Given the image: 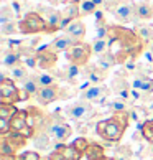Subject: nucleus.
I'll return each instance as SVG.
<instances>
[{"instance_id":"f257e3e1","label":"nucleus","mask_w":153,"mask_h":160,"mask_svg":"<svg viewBox=\"0 0 153 160\" xmlns=\"http://www.w3.org/2000/svg\"><path fill=\"white\" fill-rule=\"evenodd\" d=\"M109 43H110V53L115 58L117 64H125L128 60H137L145 51V43L135 30L122 25H109Z\"/></svg>"},{"instance_id":"f03ea898","label":"nucleus","mask_w":153,"mask_h":160,"mask_svg":"<svg viewBox=\"0 0 153 160\" xmlns=\"http://www.w3.org/2000/svg\"><path fill=\"white\" fill-rule=\"evenodd\" d=\"M130 124V114L122 112V114H112L109 119L99 121L96 124V130L99 137L104 139L105 142H119L125 130Z\"/></svg>"},{"instance_id":"7ed1b4c3","label":"nucleus","mask_w":153,"mask_h":160,"mask_svg":"<svg viewBox=\"0 0 153 160\" xmlns=\"http://www.w3.org/2000/svg\"><path fill=\"white\" fill-rule=\"evenodd\" d=\"M105 8H107L110 13L114 15V18L119 23H122V25L130 23L133 18H137V15H135V3L128 2V0H107Z\"/></svg>"},{"instance_id":"20e7f679","label":"nucleus","mask_w":153,"mask_h":160,"mask_svg":"<svg viewBox=\"0 0 153 160\" xmlns=\"http://www.w3.org/2000/svg\"><path fill=\"white\" fill-rule=\"evenodd\" d=\"M20 33L23 35H40L48 33V23L38 12H28L20 20Z\"/></svg>"},{"instance_id":"39448f33","label":"nucleus","mask_w":153,"mask_h":160,"mask_svg":"<svg viewBox=\"0 0 153 160\" xmlns=\"http://www.w3.org/2000/svg\"><path fill=\"white\" fill-rule=\"evenodd\" d=\"M28 139L22 134L8 132L7 135L0 137V155H18V150H22L26 145Z\"/></svg>"},{"instance_id":"423d86ee","label":"nucleus","mask_w":153,"mask_h":160,"mask_svg":"<svg viewBox=\"0 0 153 160\" xmlns=\"http://www.w3.org/2000/svg\"><path fill=\"white\" fill-rule=\"evenodd\" d=\"M92 56V45L86 43V41H79L73 48L66 51V60L69 64H76V66H86Z\"/></svg>"},{"instance_id":"0eeeda50","label":"nucleus","mask_w":153,"mask_h":160,"mask_svg":"<svg viewBox=\"0 0 153 160\" xmlns=\"http://www.w3.org/2000/svg\"><path fill=\"white\" fill-rule=\"evenodd\" d=\"M10 130L25 135L26 139H31L35 135V127L31 126L30 112L25 109H18V112L13 116V119L10 121Z\"/></svg>"},{"instance_id":"6e6552de","label":"nucleus","mask_w":153,"mask_h":160,"mask_svg":"<svg viewBox=\"0 0 153 160\" xmlns=\"http://www.w3.org/2000/svg\"><path fill=\"white\" fill-rule=\"evenodd\" d=\"M22 91L17 88V82L12 81L10 78L0 79V102L2 104H17L22 101Z\"/></svg>"},{"instance_id":"1a4fd4ad","label":"nucleus","mask_w":153,"mask_h":160,"mask_svg":"<svg viewBox=\"0 0 153 160\" xmlns=\"http://www.w3.org/2000/svg\"><path fill=\"white\" fill-rule=\"evenodd\" d=\"M36 53V64H38V68L40 69H43V71H50L56 66V63H58V53H55L51 48H50V45H45V46H40L38 50H35Z\"/></svg>"},{"instance_id":"9d476101","label":"nucleus","mask_w":153,"mask_h":160,"mask_svg":"<svg viewBox=\"0 0 153 160\" xmlns=\"http://www.w3.org/2000/svg\"><path fill=\"white\" fill-rule=\"evenodd\" d=\"M82 157H84V153H81L74 145L60 144V145H56V149L53 150L48 157H46V160H81Z\"/></svg>"},{"instance_id":"9b49d317","label":"nucleus","mask_w":153,"mask_h":160,"mask_svg":"<svg viewBox=\"0 0 153 160\" xmlns=\"http://www.w3.org/2000/svg\"><path fill=\"white\" fill-rule=\"evenodd\" d=\"M38 13L45 18V22L48 23V33H56L61 30V20H63V13L60 10L53 8V7H40Z\"/></svg>"},{"instance_id":"f8f14e48","label":"nucleus","mask_w":153,"mask_h":160,"mask_svg":"<svg viewBox=\"0 0 153 160\" xmlns=\"http://www.w3.org/2000/svg\"><path fill=\"white\" fill-rule=\"evenodd\" d=\"M46 134L50 135V139L53 142H56L60 145V144H64L73 135V129L66 126L64 122H53L46 127Z\"/></svg>"},{"instance_id":"ddd939ff","label":"nucleus","mask_w":153,"mask_h":160,"mask_svg":"<svg viewBox=\"0 0 153 160\" xmlns=\"http://www.w3.org/2000/svg\"><path fill=\"white\" fill-rule=\"evenodd\" d=\"M61 88L58 84H53V86H46V88H41V89L38 91V94L35 96V99H36V102L41 104V106H48L51 102H55V101L61 99Z\"/></svg>"},{"instance_id":"4468645a","label":"nucleus","mask_w":153,"mask_h":160,"mask_svg":"<svg viewBox=\"0 0 153 160\" xmlns=\"http://www.w3.org/2000/svg\"><path fill=\"white\" fill-rule=\"evenodd\" d=\"M109 94V89L102 84H91L87 88L86 91H82V99L86 101V102H101L107 98Z\"/></svg>"},{"instance_id":"2eb2a0df","label":"nucleus","mask_w":153,"mask_h":160,"mask_svg":"<svg viewBox=\"0 0 153 160\" xmlns=\"http://www.w3.org/2000/svg\"><path fill=\"white\" fill-rule=\"evenodd\" d=\"M68 116L71 117L74 121H81V119H87V117L94 116V109L91 102H86V101H82V102H78L71 106V108L68 109Z\"/></svg>"},{"instance_id":"dca6fc26","label":"nucleus","mask_w":153,"mask_h":160,"mask_svg":"<svg viewBox=\"0 0 153 160\" xmlns=\"http://www.w3.org/2000/svg\"><path fill=\"white\" fill-rule=\"evenodd\" d=\"M76 43H78V41H76L74 38H71L68 33H64V35H60L58 38H55L53 43H50V48L60 55V53H66L69 48H73Z\"/></svg>"},{"instance_id":"f3484780","label":"nucleus","mask_w":153,"mask_h":160,"mask_svg":"<svg viewBox=\"0 0 153 160\" xmlns=\"http://www.w3.org/2000/svg\"><path fill=\"white\" fill-rule=\"evenodd\" d=\"M112 89L115 91L117 98L120 99H130V94H132V86L125 78H115L112 81Z\"/></svg>"},{"instance_id":"a211bd4d","label":"nucleus","mask_w":153,"mask_h":160,"mask_svg":"<svg viewBox=\"0 0 153 160\" xmlns=\"http://www.w3.org/2000/svg\"><path fill=\"white\" fill-rule=\"evenodd\" d=\"M64 33H68L69 37L74 38L78 43H79V41H84V37H86V25L78 18V20H74V22L69 23L68 28L64 30Z\"/></svg>"},{"instance_id":"6ab92c4d","label":"nucleus","mask_w":153,"mask_h":160,"mask_svg":"<svg viewBox=\"0 0 153 160\" xmlns=\"http://www.w3.org/2000/svg\"><path fill=\"white\" fill-rule=\"evenodd\" d=\"M86 78H87V81H89L91 84H101V82L107 78V71L102 69V68H99L97 64H94V66H87Z\"/></svg>"},{"instance_id":"aec40b11","label":"nucleus","mask_w":153,"mask_h":160,"mask_svg":"<svg viewBox=\"0 0 153 160\" xmlns=\"http://www.w3.org/2000/svg\"><path fill=\"white\" fill-rule=\"evenodd\" d=\"M135 15L138 20H151L153 18V3L146 2H138L135 3Z\"/></svg>"},{"instance_id":"412c9836","label":"nucleus","mask_w":153,"mask_h":160,"mask_svg":"<svg viewBox=\"0 0 153 160\" xmlns=\"http://www.w3.org/2000/svg\"><path fill=\"white\" fill-rule=\"evenodd\" d=\"M40 89L41 88H40L36 76H30V78L23 82V99H30L33 96H36Z\"/></svg>"},{"instance_id":"4be33fe9","label":"nucleus","mask_w":153,"mask_h":160,"mask_svg":"<svg viewBox=\"0 0 153 160\" xmlns=\"http://www.w3.org/2000/svg\"><path fill=\"white\" fill-rule=\"evenodd\" d=\"M84 158L86 160H104L105 158V150L101 144H96V142H91L87 150L84 152Z\"/></svg>"},{"instance_id":"5701e85b","label":"nucleus","mask_w":153,"mask_h":160,"mask_svg":"<svg viewBox=\"0 0 153 160\" xmlns=\"http://www.w3.org/2000/svg\"><path fill=\"white\" fill-rule=\"evenodd\" d=\"M8 78L12 81H15V82H25L28 78H30V76H28V68L23 63L17 64V66H13L10 69V76H8Z\"/></svg>"},{"instance_id":"b1692460","label":"nucleus","mask_w":153,"mask_h":160,"mask_svg":"<svg viewBox=\"0 0 153 160\" xmlns=\"http://www.w3.org/2000/svg\"><path fill=\"white\" fill-rule=\"evenodd\" d=\"M20 63H22L20 51H15V50H8L2 58V64L8 69H12L13 66H17V64H20Z\"/></svg>"},{"instance_id":"393cba45","label":"nucleus","mask_w":153,"mask_h":160,"mask_svg":"<svg viewBox=\"0 0 153 160\" xmlns=\"http://www.w3.org/2000/svg\"><path fill=\"white\" fill-rule=\"evenodd\" d=\"M81 66H76V64H69V66L64 69V79L71 84H79L81 81Z\"/></svg>"},{"instance_id":"a878e982","label":"nucleus","mask_w":153,"mask_h":160,"mask_svg":"<svg viewBox=\"0 0 153 160\" xmlns=\"http://www.w3.org/2000/svg\"><path fill=\"white\" fill-rule=\"evenodd\" d=\"M135 33L138 35L145 45L153 43V25H138L135 28Z\"/></svg>"},{"instance_id":"bb28decb","label":"nucleus","mask_w":153,"mask_h":160,"mask_svg":"<svg viewBox=\"0 0 153 160\" xmlns=\"http://www.w3.org/2000/svg\"><path fill=\"white\" fill-rule=\"evenodd\" d=\"M110 50V43H109V38H101V40H94L92 43V55L96 56H102L105 53H109Z\"/></svg>"},{"instance_id":"cd10ccee","label":"nucleus","mask_w":153,"mask_h":160,"mask_svg":"<svg viewBox=\"0 0 153 160\" xmlns=\"http://www.w3.org/2000/svg\"><path fill=\"white\" fill-rule=\"evenodd\" d=\"M17 112H18V109L15 104H0V121L10 122Z\"/></svg>"},{"instance_id":"c85d7f7f","label":"nucleus","mask_w":153,"mask_h":160,"mask_svg":"<svg viewBox=\"0 0 153 160\" xmlns=\"http://www.w3.org/2000/svg\"><path fill=\"white\" fill-rule=\"evenodd\" d=\"M0 33H2L3 37H10V35L20 33V22L12 20V22H7V23H3V25H0Z\"/></svg>"},{"instance_id":"c756f323","label":"nucleus","mask_w":153,"mask_h":160,"mask_svg":"<svg viewBox=\"0 0 153 160\" xmlns=\"http://www.w3.org/2000/svg\"><path fill=\"white\" fill-rule=\"evenodd\" d=\"M114 64H117V61H115V58L112 56V53H110V51L105 53V55H102V56H99V60H97V66L105 69V71H109Z\"/></svg>"},{"instance_id":"7c9ffc66","label":"nucleus","mask_w":153,"mask_h":160,"mask_svg":"<svg viewBox=\"0 0 153 160\" xmlns=\"http://www.w3.org/2000/svg\"><path fill=\"white\" fill-rule=\"evenodd\" d=\"M12 20H17L15 10L12 8V5H3L2 10H0V25H3L7 22H12Z\"/></svg>"},{"instance_id":"2f4dec72","label":"nucleus","mask_w":153,"mask_h":160,"mask_svg":"<svg viewBox=\"0 0 153 160\" xmlns=\"http://www.w3.org/2000/svg\"><path fill=\"white\" fill-rule=\"evenodd\" d=\"M140 130H142V137L151 145L153 144V119L145 121L142 126H140Z\"/></svg>"},{"instance_id":"473e14b6","label":"nucleus","mask_w":153,"mask_h":160,"mask_svg":"<svg viewBox=\"0 0 153 160\" xmlns=\"http://www.w3.org/2000/svg\"><path fill=\"white\" fill-rule=\"evenodd\" d=\"M79 7H81V17H84V15H94L99 10V7L92 2V0H82Z\"/></svg>"},{"instance_id":"72a5a7b5","label":"nucleus","mask_w":153,"mask_h":160,"mask_svg":"<svg viewBox=\"0 0 153 160\" xmlns=\"http://www.w3.org/2000/svg\"><path fill=\"white\" fill-rule=\"evenodd\" d=\"M110 109L114 111V114H122V112H127V101L117 98L110 102Z\"/></svg>"},{"instance_id":"f704fd0d","label":"nucleus","mask_w":153,"mask_h":160,"mask_svg":"<svg viewBox=\"0 0 153 160\" xmlns=\"http://www.w3.org/2000/svg\"><path fill=\"white\" fill-rule=\"evenodd\" d=\"M36 79H38V82H40V88H46V86L56 84V78H55L53 74H50V73L40 74V76H36Z\"/></svg>"},{"instance_id":"c9c22d12","label":"nucleus","mask_w":153,"mask_h":160,"mask_svg":"<svg viewBox=\"0 0 153 160\" xmlns=\"http://www.w3.org/2000/svg\"><path fill=\"white\" fill-rule=\"evenodd\" d=\"M51 139H50V135L48 134H41L40 137L35 139V145L38 147L40 150H45V149H50V144H51Z\"/></svg>"},{"instance_id":"e433bc0d","label":"nucleus","mask_w":153,"mask_h":160,"mask_svg":"<svg viewBox=\"0 0 153 160\" xmlns=\"http://www.w3.org/2000/svg\"><path fill=\"white\" fill-rule=\"evenodd\" d=\"M17 160H41V155L36 150H25L17 155Z\"/></svg>"},{"instance_id":"4c0bfd02","label":"nucleus","mask_w":153,"mask_h":160,"mask_svg":"<svg viewBox=\"0 0 153 160\" xmlns=\"http://www.w3.org/2000/svg\"><path fill=\"white\" fill-rule=\"evenodd\" d=\"M140 92L142 94H151L153 92V79L148 76H143L142 86H140Z\"/></svg>"},{"instance_id":"58836bf2","label":"nucleus","mask_w":153,"mask_h":160,"mask_svg":"<svg viewBox=\"0 0 153 160\" xmlns=\"http://www.w3.org/2000/svg\"><path fill=\"white\" fill-rule=\"evenodd\" d=\"M89 144L91 142L87 140V139H84V137H79V139H76V140H73V144L71 145H74L76 149H78L81 153H84L86 150H87V147H89Z\"/></svg>"},{"instance_id":"ea45409f","label":"nucleus","mask_w":153,"mask_h":160,"mask_svg":"<svg viewBox=\"0 0 153 160\" xmlns=\"http://www.w3.org/2000/svg\"><path fill=\"white\" fill-rule=\"evenodd\" d=\"M123 66H125V69L128 71V73H135V71H137V63H135V60H128L125 64H123Z\"/></svg>"},{"instance_id":"a19ab883","label":"nucleus","mask_w":153,"mask_h":160,"mask_svg":"<svg viewBox=\"0 0 153 160\" xmlns=\"http://www.w3.org/2000/svg\"><path fill=\"white\" fill-rule=\"evenodd\" d=\"M12 8L15 10V13H17V18H18V17H22V8H20V3L18 2H12Z\"/></svg>"},{"instance_id":"79ce46f5","label":"nucleus","mask_w":153,"mask_h":160,"mask_svg":"<svg viewBox=\"0 0 153 160\" xmlns=\"http://www.w3.org/2000/svg\"><path fill=\"white\" fill-rule=\"evenodd\" d=\"M50 3H53V5H60V3H64V5H68L69 3V0H48Z\"/></svg>"},{"instance_id":"37998d69","label":"nucleus","mask_w":153,"mask_h":160,"mask_svg":"<svg viewBox=\"0 0 153 160\" xmlns=\"http://www.w3.org/2000/svg\"><path fill=\"white\" fill-rule=\"evenodd\" d=\"M0 160H17V155H0Z\"/></svg>"},{"instance_id":"c03bdc74","label":"nucleus","mask_w":153,"mask_h":160,"mask_svg":"<svg viewBox=\"0 0 153 160\" xmlns=\"http://www.w3.org/2000/svg\"><path fill=\"white\" fill-rule=\"evenodd\" d=\"M92 2L96 3L97 7H102V5H105V3H107V2H105V0H92Z\"/></svg>"},{"instance_id":"a18cd8bd","label":"nucleus","mask_w":153,"mask_h":160,"mask_svg":"<svg viewBox=\"0 0 153 160\" xmlns=\"http://www.w3.org/2000/svg\"><path fill=\"white\" fill-rule=\"evenodd\" d=\"M148 153H150V157L153 158V144L150 145V150H148Z\"/></svg>"},{"instance_id":"49530a36","label":"nucleus","mask_w":153,"mask_h":160,"mask_svg":"<svg viewBox=\"0 0 153 160\" xmlns=\"http://www.w3.org/2000/svg\"><path fill=\"white\" fill-rule=\"evenodd\" d=\"M104 160H115V157H105Z\"/></svg>"}]
</instances>
